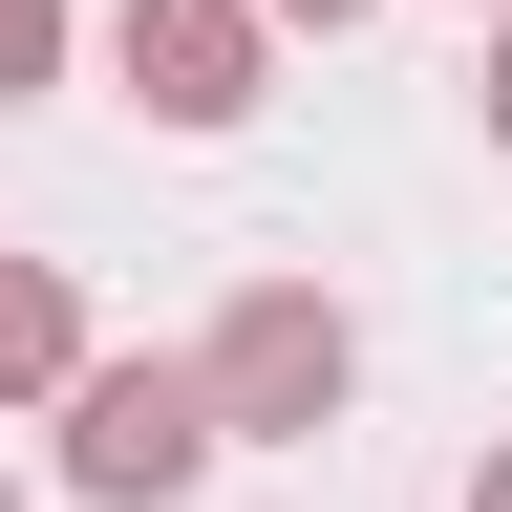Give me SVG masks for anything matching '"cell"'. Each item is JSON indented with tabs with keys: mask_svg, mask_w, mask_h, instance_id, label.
<instances>
[{
	"mask_svg": "<svg viewBox=\"0 0 512 512\" xmlns=\"http://www.w3.org/2000/svg\"><path fill=\"white\" fill-rule=\"evenodd\" d=\"M192 448H214V406H192V363H86V384H64V470H86L107 512L192 491Z\"/></svg>",
	"mask_w": 512,
	"mask_h": 512,
	"instance_id": "obj_1",
	"label": "cell"
},
{
	"mask_svg": "<svg viewBox=\"0 0 512 512\" xmlns=\"http://www.w3.org/2000/svg\"><path fill=\"white\" fill-rule=\"evenodd\" d=\"M342 299H235L214 320V363H192V406H214V427H320V406H342Z\"/></svg>",
	"mask_w": 512,
	"mask_h": 512,
	"instance_id": "obj_2",
	"label": "cell"
},
{
	"mask_svg": "<svg viewBox=\"0 0 512 512\" xmlns=\"http://www.w3.org/2000/svg\"><path fill=\"white\" fill-rule=\"evenodd\" d=\"M128 86L171 128H235L256 107V0H128Z\"/></svg>",
	"mask_w": 512,
	"mask_h": 512,
	"instance_id": "obj_3",
	"label": "cell"
},
{
	"mask_svg": "<svg viewBox=\"0 0 512 512\" xmlns=\"http://www.w3.org/2000/svg\"><path fill=\"white\" fill-rule=\"evenodd\" d=\"M64 363H86L64 278H43V256H0V406H22V384H64Z\"/></svg>",
	"mask_w": 512,
	"mask_h": 512,
	"instance_id": "obj_4",
	"label": "cell"
},
{
	"mask_svg": "<svg viewBox=\"0 0 512 512\" xmlns=\"http://www.w3.org/2000/svg\"><path fill=\"white\" fill-rule=\"evenodd\" d=\"M64 64V0H0V86H43Z\"/></svg>",
	"mask_w": 512,
	"mask_h": 512,
	"instance_id": "obj_5",
	"label": "cell"
},
{
	"mask_svg": "<svg viewBox=\"0 0 512 512\" xmlns=\"http://www.w3.org/2000/svg\"><path fill=\"white\" fill-rule=\"evenodd\" d=\"M491 150H512V22H491Z\"/></svg>",
	"mask_w": 512,
	"mask_h": 512,
	"instance_id": "obj_6",
	"label": "cell"
},
{
	"mask_svg": "<svg viewBox=\"0 0 512 512\" xmlns=\"http://www.w3.org/2000/svg\"><path fill=\"white\" fill-rule=\"evenodd\" d=\"M470 512H512V448H491V470H470Z\"/></svg>",
	"mask_w": 512,
	"mask_h": 512,
	"instance_id": "obj_7",
	"label": "cell"
},
{
	"mask_svg": "<svg viewBox=\"0 0 512 512\" xmlns=\"http://www.w3.org/2000/svg\"><path fill=\"white\" fill-rule=\"evenodd\" d=\"M278 22H363V0H278Z\"/></svg>",
	"mask_w": 512,
	"mask_h": 512,
	"instance_id": "obj_8",
	"label": "cell"
}]
</instances>
